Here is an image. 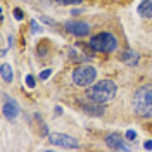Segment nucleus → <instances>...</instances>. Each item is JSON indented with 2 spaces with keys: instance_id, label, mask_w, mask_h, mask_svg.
<instances>
[{
  "instance_id": "f257e3e1",
  "label": "nucleus",
  "mask_w": 152,
  "mask_h": 152,
  "mask_svg": "<svg viewBox=\"0 0 152 152\" xmlns=\"http://www.w3.org/2000/svg\"><path fill=\"white\" fill-rule=\"evenodd\" d=\"M116 92H118V88H116V83L113 80H102V81H97L95 85H92L86 90V97L90 102L104 105L116 97Z\"/></svg>"
},
{
  "instance_id": "f8f14e48",
  "label": "nucleus",
  "mask_w": 152,
  "mask_h": 152,
  "mask_svg": "<svg viewBox=\"0 0 152 152\" xmlns=\"http://www.w3.org/2000/svg\"><path fill=\"white\" fill-rule=\"evenodd\" d=\"M83 111L90 116H102L105 113L104 105L102 104H95V102H90V104H85L83 105Z\"/></svg>"
},
{
  "instance_id": "7ed1b4c3",
  "label": "nucleus",
  "mask_w": 152,
  "mask_h": 152,
  "mask_svg": "<svg viewBox=\"0 0 152 152\" xmlns=\"http://www.w3.org/2000/svg\"><path fill=\"white\" fill-rule=\"evenodd\" d=\"M88 45L94 48L95 52H100V54H111L118 48V40L113 33L109 31H102V33H97L90 38Z\"/></svg>"
},
{
  "instance_id": "aec40b11",
  "label": "nucleus",
  "mask_w": 152,
  "mask_h": 152,
  "mask_svg": "<svg viewBox=\"0 0 152 152\" xmlns=\"http://www.w3.org/2000/svg\"><path fill=\"white\" fill-rule=\"evenodd\" d=\"M143 147H145L147 151H152V140H147V142L143 143Z\"/></svg>"
},
{
  "instance_id": "f03ea898",
  "label": "nucleus",
  "mask_w": 152,
  "mask_h": 152,
  "mask_svg": "<svg viewBox=\"0 0 152 152\" xmlns=\"http://www.w3.org/2000/svg\"><path fill=\"white\" fill-rule=\"evenodd\" d=\"M133 111L137 116L149 119L152 118V83L142 85L133 95Z\"/></svg>"
},
{
  "instance_id": "423d86ee",
  "label": "nucleus",
  "mask_w": 152,
  "mask_h": 152,
  "mask_svg": "<svg viewBox=\"0 0 152 152\" xmlns=\"http://www.w3.org/2000/svg\"><path fill=\"white\" fill-rule=\"evenodd\" d=\"M48 140H50L52 145H59V147H64V149H78L80 147V142L75 137L64 135V133H50Z\"/></svg>"
},
{
  "instance_id": "6e6552de",
  "label": "nucleus",
  "mask_w": 152,
  "mask_h": 152,
  "mask_svg": "<svg viewBox=\"0 0 152 152\" xmlns=\"http://www.w3.org/2000/svg\"><path fill=\"white\" fill-rule=\"evenodd\" d=\"M105 145L113 151H132V147L124 142L123 135H119V133H109L105 137Z\"/></svg>"
},
{
  "instance_id": "9b49d317",
  "label": "nucleus",
  "mask_w": 152,
  "mask_h": 152,
  "mask_svg": "<svg viewBox=\"0 0 152 152\" xmlns=\"http://www.w3.org/2000/svg\"><path fill=\"white\" fill-rule=\"evenodd\" d=\"M0 76H2V81L4 83H12V80H14L12 66L7 64V62H2V66H0Z\"/></svg>"
},
{
  "instance_id": "0eeeda50",
  "label": "nucleus",
  "mask_w": 152,
  "mask_h": 152,
  "mask_svg": "<svg viewBox=\"0 0 152 152\" xmlns=\"http://www.w3.org/2000/svg\"><path fill=\"white\" fill-rule=\"evenodd\" d=\"M64 28H66L67 33H71L78 38H83L90 33V24L85 21H66Z\"/></svg>"
},
{
  "instance_id": "4be33fe9",
  "label": "nucleus",
  "mask_w": 152,
  "mask_h": 152,
  "mask_svg": "<svg viewBox=\"0 0 152 152\" xmlns=\"http://www.w3.org/2000/svg\"><path fill=\"white\" fill-rule=\"evenodd\" d=\"M56 114H57V116H61V114H62V107H61V105H56Z\"/></svg>"
},
{
  "instance_id": "20e7f679",
  "label": "nucleus",
  "mask_w": 152,
  "mask_h": 152,
  "mask_svg": "<svg viewBox=\"0 0 152 152\" xmlns=\"http://www.w3.org/2000/svg\"><path fill=\"white\" fill-rule=\"evenodd\" d=\"M73 83L76 86H88L92 85L97 78V69L94 66H88V64H81L80 67H76L73 71Z\"/></svg>"
},
{
  "instance_id": "6ab92c4d",
  "label": "nucleus",
  "mask_w": 152,
  "mask_h": 152,
  "mask_svg": "<svg viewBox=\"0 0 152 152\" xmlns=\"http://www.w3.org/2000/svg\"><path fill=\"white\" fill-rule=\"evenodd\" d=\"M14 18L18 19V21H21V19H23V10L16 7V9H14Z\"/></svg>"
},
{
  "instance_id": "dca6fc26",
  "label": "nucleus",
  "mask_w": 152,
  "mask_h": 152,
  "mask_svg": "<svg viewBox=\"0 0 152 152\" xmlns=\"http://www.w3.org/2000/svg\"><path fill=\"white\" fill-rule=\"evenodd\" d=\"M124 138H126V140H130V142H133V140L137 138V133L133 132V130H128V132H126V135H124Z\"/></svg>"
},
{
  "instance_id": "f3484780",
  "label": "nucleus",
  "mask_w": 152,
  "mask_h": 152,
  "mask_svg": "<svg viewBox=\"0 0 152 152\" xmlns=\"http://www.w3.org/2000/svg\"><path fill=\"white\" fill-rule=\"evenodd\" d=\"M26 85H28L29 88H35V78L31 75H26Z\"/></svg>"
},
{
  "instance_id": "1a4fd4ad",
  "label": "nucleus",
  "mask_w": 152,
  "mask_h": 152,
  "mask_svg": "<svg viewBox=\"0 0 152 152\" xmlns=\"http://www.w3.org/2000/svg\"><path fill=\"white\" fill-rule=\"evenodd\" d=\"M119 61L123 62V64H126V66H137L138 64V54L135 52V50H132V48H126L124 52H121V56H119Z\"/></svg>"
},
{
  "instance_id": "ddd939ff",
  "label": "nucleus",
  "mask_w": 152,
  "mask_h": 152,
  "mask_svg": "<svg viewBox=\"0 0 152 152\" xmlns=\"http://www.w3.org/2000/svg\"><path fill=\"white\" fill-rule=\"evenodd\" d=\"M37 54H38L40 57H45V56L48 54V42H47V40H43V42H40V43H38Z\"/></svg>"
},
{
  "instance_id": "4468645a",
  "label": "nucleus",
  "mask_w": 152,
  "mask_h": 152,
  "mask_svg": "<svg viewBox=\"0 0 152 152\" xmlns=\"http://www.w3.org/2000/svg\"><path fill=\"white\" fill-rule=\"evenodd\" d=\"M57 4H61V5H78V4H81L83 0H56Z\"/></svg>"
},
{
  "instance_id": "a211bd4d",
  "label": "nucleus",
  "mask_w": 152,
  "mask_h": 152,
  "mask_svg": "<svg viewBox=\"0 0 152 152\" xmlns=\"http://www.w3.org/2000/svg\"><path fill=\"white\" fill-rule=\"evenodd\" d=\"M50 75H52V69H43V71L40 73V80H47Z\"/></svg>"
},
{
  "instance_id": "9d476101",
  "label": "nucleus",
  "mask_w": 152,
  "mask_h": 152,
  "mask_svg": "<svg viewBox=\"0 0 152 152\" xmlns=\"http://www.w3.org/2000/svg\"><path fill=\"white\" fill-rule=\"evenodd\" d=\"M137 12L145 19H152V0H142L137 7Z\"/></svg>"
},
{
  "instance_id": "412c9836",
  "label": "nucleus",
  "mask_w": 152,
  "mask_h": 152,
  "mask_svg": "<svg viewBox=\"0 0 152 152\" xmlns=\"http://www.w3.org/2000/svg\"><path fill=\"white\" fill-rule=\"evenodd\" d=\"M40 21H43V23H47V24H54V21H50V19H47L45 16H40Z\"/></svg>"
},
{
  "instance_id": "2eb2a0df",
  "label": "nucleus",
  "mask_w": 152,
  "mask_h": 152,
  "mask_svg": "<svg viewBox=\"0 0 152 152\" xmlns=\"http://www.w3.org/2000/svg\"><path fill=\"white\" fill-rule=\"evenodd\" d=\"M29 28H31V33H38V31H40V26H38V23L37 21H35V19H33V21H31V23H29Z\"/></svg>"
},
{
  "instance_id": "39448f33",
  "label": "nucleus",
  "mask_w": 152,
  "mask_h": 152,
  "mask_svg": "<svg viewBox=\"0 0 152 152\" xmlns=\"http://www.w3.org/2000/svg\"><path fill=\"white\" fill-rule=\"evenodd\" d=\"M19 113H21V109H19V104L16 102V99L9 97L7 94L2 95V114H4V118L9 121H14L19 116Z\"/></svg>"
}]
</instances>
